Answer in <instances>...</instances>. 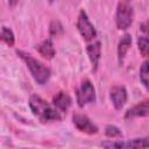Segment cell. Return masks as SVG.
I'll return each instance as SVG.
<instances>
[{
    "label": "cell",
    "mask_w": 149,
    "mask_h": 149,
    "mask_svg": "<svg viewBox=\"0 0 149 149\" xmlns=\"http://www.w3.org/2000/svg\"><path fill=\"white\" fill-rule=\"evenodd\" d=\"M109 97L115 109H121L127 101V91L122 85H114L109 91Z\"/></svg>",
    "instance_id": "ba28073f"
},
{
    "label": "cell",
    "mask_w": 149,
    "mask_h": 149,
    "mask_svg": "<svg viewBox=\"0 0 149 149\" xmlns=\"http://www.w3.org/2000/svg\"><path fill=\"white\" fill-rule=\"evenodd\" d=\"M137 45H139V50L141 52L142 56H147L148 52H149V41H148V37L147 35H140L139 38H137Z\"/></svg>",
    "instance_id": "9a60e30c"
},
{
    "label": "cell",
    "mask_w": 149,
    "mask_h": 149,
    "mask_svg": "<svg viewBox=\"0 0 149 149\" xmlns=\"http://www.w3.org/2000/svg\"><path fill=\"white\" fill-rule=\"evenodd\" d=\"M86 51H87V55H88L90 61L92 63V68L95 71L97 68H98L99 61H100V56H101V44H100V42L97 41V42H93L91 44H87Z\"/></svg>",
    "instance_id": "8fae6325"
},
{
    "label": "cell",
    "mask_w": 149,
    "mask_h": 149,
    "mask_svg": "<svg viewBox=\"0 0 149 149\" xmlns=\"http://www.w3.org/2000/svg\"><path fill=\"white\" fill-rule=\"evenodd\" d=\"M73 125L76 126V128L83 133H86V134H97L98 133V127L84 114H74L73 118Z\"/></svg>",
    "instance_id": "52a82bcc"
},
{
    "label": "cell",
    "mask_w": 149,
    "mask_h": 149,
    "mask_svg": "<svg viewBox=\"0 0 149 149\" xmlns=\"http://www.w3.org/2000/svg\"><path fill=\"white\" fill-rule=\"evenodd\" d=\"M140 79L142 81V84L148 87V84H149V63L148 61H144L141 65V69H140Z\"/></svg>",
    "instance_id": "2e32d148"
},
{
    "label": "cell",
    "mask_w": 149,
    "mask_h": 149,
    "mask_svg": "<svg viewBox=\"0 0 149 149\" xmlns=\"http://www.w3.org/2000/svg\"><path fill=\"white\" fill-rule=\"evenodd\" d=\"M104 149H148V137H136L132 140H107L101 142Z\"/></svg>",
    "instance_id": "3957f363"
},
{
    "label": "cell",
    "mask_w": 149,
    "mask_h": 149,
    "mask_svg": "<svg viewBox=\"0 0 149 149\" xmlns=\"http://www.w3.org/2000/svg\"><path fill=\"white\" fill-rule=\"evenodd\" d=\"M130 44H132V36L129 34H125L121 37V40L119 41V44H118V58H119L120 63L122 62L127 51L129 50Z\"/></svg>",
    "instance_id": "4fadbf2b"
},
{
    "label": "cell",
    "mask_w": 149,
    "mask_h": 149,
    "mask_svg": "<svg viewBox=\"0 0 149 149\" xmlns=\"http://www.w3.org/2000/svg\"><path fill=\"white\" fill-rule=\"evenodd\" d=\"M52 102H54L55 108L59 113H62V112H66L69 109V107L71 106L72 100H71V97L66 92H62L61 91V92H58L57 94L54 95Z\"/></svg>",
    "instance_id": "9c48e42d"
},
{
    "label": "cell",
    "mask_w": 149,
    "mask_h": 149,
    "mask_svg": "<svg viewBox=\"0 0 149 149\" xmlns=\"http://www.w3.org/2000/svg\"><path fill=\"white\" fill-rule=\"evenodd\" d=\"M148 115H149V102L148 100H143L137 105L133 106L132 108H129L125 114V119H132L135 116H148Z\"/></svg>",
    "instance_id": "30bf717a"
},
{
    "label": "cell",
    "mask_w": 149,
    "mask_h": 149,
    "mask_svg": "<svg viewBox=\"0 0 149 149\" xmlns=\"http://www.w3.org/2000/svg\"><path fill=\"white\" fill-rule=\"evenodd\" d=\"M16 52L27 64V68L29 69L35 81L40 85L45 84L50 77V69L48 66H45L43 63H41L40 61H37L36 58H34L29 54H26L23 51H16Z\"/></svg>",
    "instance_id": "7a4b0ae2"
},
{
    "label": "cell",
    "mask_w": 149,
    "mask_h": 149,
    "mask_svg": "<svg viewBox=\"0 0 149 149\" xmlns=\"http://www.w3.org/2000/svg\"><path fill=\"white\" fill-rule=\"evenodd\" d=\"M0 41L3 42L5 44H7L8 47H13L14 42H15V37H14L12 29H9L8 27H2V29L0 31Z\"/></svg>",
    "instance_id": "5bb4252c"
},
{
    "label": "cell",
    "mask_w": 149,
    "mask_h": 149,
    "mask_svg": "<svg viewBox=\"0 0 149 149\" xmlns=\"http://www.w3.org/2000/svg\"><path fill=\"white\" fill-rule=\"evenodd\" d=\"M105 134H106L108 137H111V139H115V137H119V136L122 135V134H121V130H120L118 127L112 126V125H109V126H107V127L105 128Z\"/></svg>",
    "instance_id": "ac0fdd59"
},
{
    "label": "cell",
    "mask_w": 149,
    "mask_h": 149,
    "mask_svg": "<svg viewBox=\"0 0 149 149\" xmlns=\"http://www.w3.org/2000/svg\"><path fill=\"white\" fill-rule=\"evenodd\" d=\"M36 50L38 51V54L45 58V59H52L55 54H56V50H55V47H54V43H52V40L51 37L42 41L37 47H36Z\"/></svg>",
    "instance_id": "7c38bea8"
},
{
    "label": "cell",
    "mask_w": 149,
    "mask_h": 149,
    "mask_svg": "<svg viewBox=\"0 0 149 149\" xmlns=\"http://www.w3.org/2000/svg\"><path fill=\"white\" fill-rule=\"evenodd\" d=\"M134 17V9L133 6L128 1H120L118 2L116 13H115V23L118 29L125 30L130 27L133 23Z\"/></svg>",
    "instance_id": "277c9868"
},
{
    "label": "cell",
    "mask_w": 149,
    "mask_h": 149,
    "mask_svg": "<svg viewBox=\"0 0 149 149\" xmlns=\"http://www.w3.org/2000/svg\"><path fill=\"white\" fill-rule=\"evenodd\" d=\"M77 28H78L80 35L86 41H92L97 36L95 28L91 23L88 16H87V14L84 9H81L79 12V15H78V19H77Z\"/></svg>",
    "instance_id": "8992f818"
},
{
    "label": "cell",
    "mask_w": 149,
    "mask_h": 149,
    "mask_svg": "<svg viewBox=\"0 0 149 149\" xmlns=\"http://www.w3.org/2000/svg\"><path fill=\"white\" fill-rule=\"evenodd\" d=\"M63 34V26L59 21L57 20H54L51 23H50V35L52 36H58Z\"/></svg>",
    "instance_id": "e0dca14e"
},
{
    "label": "cell",
    "mask_w": 149,
    "mask_h": 149,
    "mask_svg": "<svg viewBox=\"0 0 149 149\" xmlns=\"http://www.w3.org/2000/svg\"><path fill=\"white\" fill-rule=\"evenodd\" d=\"M76 95H77L78 106L84 107V106L95 101V88L88 79H85L81 81L80 86L78 87Z\"/></svg>",
    "instance_id": "5b68a950"
},
{
    "label": "cell",
    "mask_w": 149,
    "mask_h": 149,
    "mask_svg": "<svg viewBox=\"0 0 149 149\" xmlns=\"http://www.w3.org/2000/svg\"><path fill=\"white\" fill-rule=\"evenodd\" d=\"M29 106L34 115H36L42 122L61 120L59 112L56 108H54L51 105H49L40 95L33 94L29 99Z\"/></svg>",
    "instance_id": "6da1fadb"
}]
</instances>
